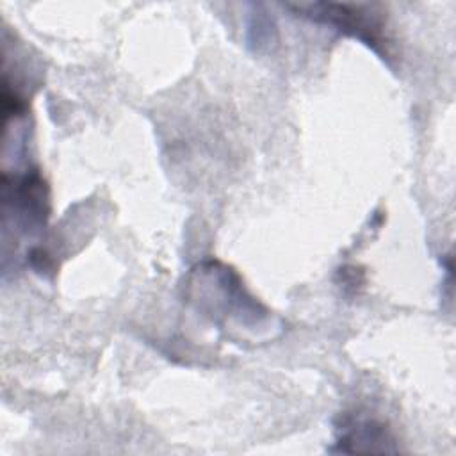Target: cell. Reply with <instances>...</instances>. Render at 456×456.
Wrapping results in <instances>:
<instances>
[{"label": "cell", "mask_w": 456, "mask_h": 456, "mask_svg": "<svg viewBox=\"0 0 456 456\" xmlns=\"http://www.w3.org/2000/svg\"><path fill=\"white\" fill-rule=\"evenodd\" d=\"M289 9L310 18L317 23H326L340 32L353 36L370 46L374 52L381 53L385 46L381 12H376L370 5L354 4H333V2H315V4H289Z\"/></svg>", "instance_id": "6da1fadb"}, {"label": "cell", "mask_w": 456, "mask_h": 456, "mask_svg": "<svg viewBox=\"0 0 456 456\" xmlns=\"http://www.w3.org/2000/svg\"><path fill=\"white\" fill-rule=\"evenodd\" d=\"M338 451H362V445L365 444L363 451H370L376 452L378 447L379 451H394L392 447H388L387 444H390V436L385 429L383 424L376 422V420H346L344 422V433L338 438Z\"/></svg>", "instance_id": "7a4b0ae2"}]
</instances>
